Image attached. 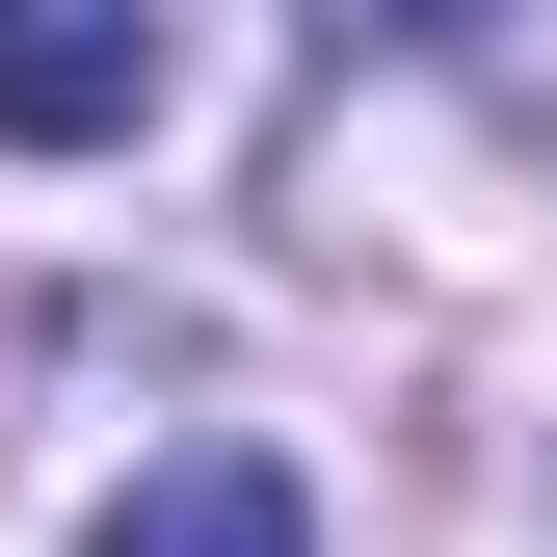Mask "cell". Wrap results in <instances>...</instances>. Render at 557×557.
<instances>
[{
  "label": "cell",
  "instance_id": "7a4b0ae2",
  "mask_svg": "<svg viewBox=\"0 0 557 557\" xmlns=\"http://www.w3.org/2000/svg\"><path fill=\"white\" fill-rule=\"evenodd\" d=\"M81 557H319V505H293V451H133Z\"/></svg>",
  "mask_w": 557,
  "mask_h": 557
},
{
  "label": "cell",
  "instance_id": "6da1fadb",
  "mask_svg": "<svg viewBox=\"0 0 557 557\" xmlns=\"http://www.w3.org/2000/svg\"><path fill=\"white\" fill-rule=\"evenodd\" d=\"M160 53H186V0H0V133L107 160V133H160Z\"/></svg>",
  "mask_w": 557,
  "mask_h": 557
},
{
  "label": "cell",
  "instance_id": "3957f363",
  "mask_svg": "<svg viewBox=\"0 0 557 557\" xmlns=\"http://www.w3.org/2000/svg\"><path fill=\"white\" fill-rule=\"evenodd\" d=\"M478 0H319V53H451Z\"/></svg>",
  "mask_w": 557,
  "mask_h": 557
}]
</instances>
